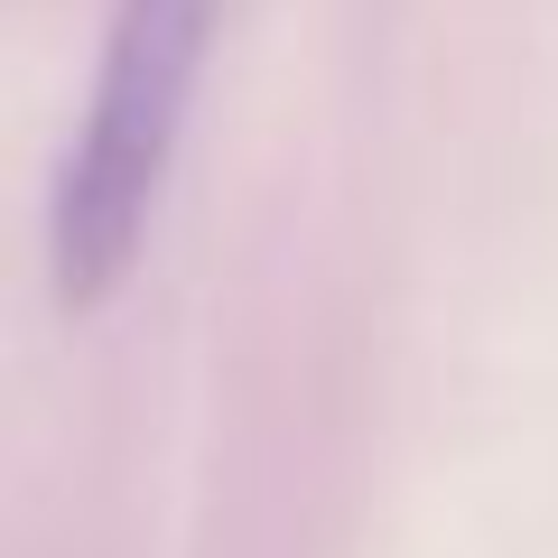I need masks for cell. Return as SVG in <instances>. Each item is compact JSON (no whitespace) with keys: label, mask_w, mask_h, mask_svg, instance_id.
<instances>
[{"label":"cell","mask_w":558,"mask_h":558,"mask_svg":"<svg viewBox=\"0 0 558 558\" xmlns=\"http://www.w3.org/2000/svg\"><path fill=\"white\" fill-rule=\"evenodd\" d=\"M215 20L223 0H112L94 102H84V131L65 149L57 205H47V252H57L65 307H102L149 242L186 102H196V75L215 57Z\"/></svg>","instance_id":"6da1fadb"}]
</instances>
